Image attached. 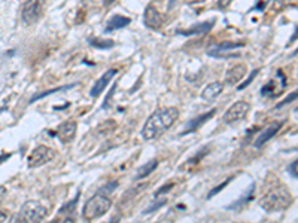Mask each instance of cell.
Wrapping results in <instances>:
<instances>
[{
  "instance_id": "cell-17",
  "label": "cell",
  "mask_w": 298,
  "mask_h": 223,
  "mask_svg": "<svg viewBox=\"0 0 298 223\" xmlns=\"http://www.w3.org/2000/svg\"><path fill=\"white\" fill-rule=\"evenodd\" d=\"M132 23V20L129 17H122V15H113L106 24V28L105 31L106 33H110L113 30H121V28H125L129 24Z\"/></svg>"
},
{
  "instance_id": "cell-9",
  "label": "cell",
  "mask_w": 298,
  "mask_h": 223,
  "mask_svg": "<svg viewBox=\"0 0 298 223\" xmlns=\"http://www.w3.org/2000/svg\"><path fill=\"white\" fill-rule=\"evenodd\" d=\"M282 125H283V122H271V124H269V127L257 136V140H255V143H253L255 147H257V149L263 147L269 140L273 139V137L280 131Z\"/></svg>"
},
{
  "instance_id": "cell-12",
  "label": "cell",
  "mask_w": 298,
  "mask_h": 223,
  "mask_svg": "<svg viewBox=\"0 0 298 223\" xmlns=\"http://www.w3.org/2000/svg\"><path fill=\"white\" fill-rule=\"evenodd\" d=\"M246 75V66L244 64H236L230 67L225 73V82L228 85H237Z\"/></svg>"
},
{
  "instance_id": "cell-29",
  "label": "cell",
  "mask_w": 298,
  "mask_h": 223,
  "mask_svg": "<svg viewBox=\"0 0 298 223\" xmlns=\"http://www.w3.org/2000/svg\"><path fill=\"white\" fill-rule=\"evenodd\" d=\"M115 2H116V0H103V5H105L106 8H109V6H112Z\"/></svg>"
},
{
  "instance_id": "cell-14",
  "label": "cell",
  "mask_w": 298,
  "mask_h": 223,
  "mask_svg": "<svg viewBox=\"0 0 298 223\" xmlns=\"http://www.w3.org/2000/svg\"><path fill=\"white\" fill-rule=\"evenodd\" d=\"M215 113H217V109H212L210 112H207V113H204V115H200L198 118H195V119H192L188 122V128L181 134V136H185V134H190V133H194V131H197L200 127H203V124H206L209 119H212L214 116H215Z\"/></svg>"
},
{
  "instance_id": "cell-8",
  "label": "cell",
  "mask_w": 298,
  "mask_h": 223,
  "mask_svg": "<svg viewBox=\"0 0 298 223\" xmlns=\"http://www.w3.org/2000/svg\"><path fill=\"white\" fill-rule=\"evenodd\" d=\"M143 23H145L146 27L155 30V31H160L164 27L163 15L158 12V9L154 5L146 6L145 14H143Z\"/></svg>"
},
{
  "instance_id": "cell-11",
  "label": "cell",
  "mask_w": 298,
  "mask_h": 223,
  "mask_svg": "<svg viewBox=\"0 0 298 223\" xmlns=\"http://www.w3.org/2000/svg\"><path fill=\"white\" fill-rule=\"evenodd\" d=\"M116 73H118V70H116V69H109L108 72H105V73H103V76H102V78H99V79L96 81V84L93 85V88L90 89V95H91L93 98L99 97V95H100V94L106 89L108 84L112 81V78H113Z\"/></svg>"
},
{
  "instance_id": "cell-24",
  "label": "cell",
  "mask_w": 298,
  "mask_h": 223,
  "mask_svg": "<svg viewBox=\"0 0 298 223\" xmlns=\"http://www.w3.org/2000/svg\"><path fill=\"white\" fill-rule=\"evenodd\" d=\"M231 180H233V179H231V177H228V179H227V180H225V182H224L222 185H219V186H217L215 189H212V191L209 192V195H207V199H210V198H214V196L217 195V194H218V192H219V191H222V189H224V188H225V186H227V185H228V183H230Z\"/></svg>"
},
{
  "instance_id": "cell-25",
  "label": "cell",
  "mask_w": 298,
  "mask_h": 223,
  "mask_svg": "<svg viewBox=\"0 0 298 223\" xmlns=\"http://www.w3.org/2000/svg\"><path fill=\"white\" fill-rule=\"evenodd\" d=\"M173 186H175V183H168V185H167V186H164V188H161V189H160V191H157V192H155V196L164 195V194H165V192H167V191H170V189H172V188H173Z\"/></svg>"
},
{
  "instance_id": "cell-32",
  "label": "cell",
  "mask_w": 298,
  "mask_h": 223,
  "mask_svg": "<svg viewBox=\"0 0 298 223\" xmlns=\"http://www.w3.org/2000/svg\"><path fill=\"white\" fill-rule=\"evenodd\" d=\"M295 112H298V107H297V109H295Z\"/></svg>"
},
{
  "instance_id": "cell-31",
  "label": "cell",
  "mask_w": 298,
  "mask_h": 223,
  "mask_svg": "<svg viewBox=\"0 0 298 223\" xmlns=\"http://www.w3.org/2000/svg\"><path fill=\"white\" fill-rule=\"evenodd\" d=\"M119 217H121L119 214H118L116 217H112V219L109 220V223H119Z\"/></svg>"
},
{
  "instance_id": "cell-1",
  "label": "cell",
  "mask_w": 298,
  "mask_h": 223,
  "mask_svg": "<svg viewBox=\"0 0 298 223\" xmlns=\"http://www.w3.org/2000/svg\"><path fill=\"white\" fill-rule=\"evenodd\" d=\"M179 119V109L161 107L154 112L145 122L142 128V136L145 140H157Z\"/></svg>"
},
{
  "instance_id": "cell-19",
  "label": "cell",
  "mask_w": 298,
  "mask_h": 223,
  "mask_svg": "<svg viewBox=\"0 0 298 223\" xmlns=\"http://www.w3.org/2000/svg\"><path fill=\"white\" fill-rule=\"evenodd\" d=\"M243 46L244 42H233V40H228V42L219 43V45H217V46L212 48V49H215V51H224V52H233V49L243 48Z\"/></svg>"
},
{
  "instance_id": "cell-16",
  "label": "cell",
  "mask_w": 298,
  "mask_h": 223,
  "mask_svg": "<svg viewBox=\"0 0 298 223\" xmlns=\"http://www.w3.org/2000/svg\"><path fill=\"white\" fill-rule=\"evenodd\" d=\"M222 91H224V84L222 82H212V84L206 85V88L201 91V98L204 101H212V100L217 98Z\"/></svg>"
},
{
  "instance_id": "cell-21",
  "label": "cell",
  "mask_w": 298,
  "mask_h": 223,
  "mask_svg": "<svg viewBox=\"0 0 298 223\" xmlns=\"http://www.w3.org/2000/svg\"><path fill=\"white\" fill-rule=\"evenodd\" d=\"M72 86H75V84L72 85H66V86H60V88H54V89H50V91H47V92H40V94H36L31 100H30V103H34L36 100H39V98H44V97H47V95H50V94H53V92H58V91H63V89H70Z\"/></svg>"
},
{
  "instance_id": "cell-2",
  "label": "cell",
  "mask_w": 298,
  "mask_h": 223,
  "mask_svg": "<svg viewBox=\"0 0 298 223\" xmlns=\"http://www.w3.org/2000/svg\"><path fill=\"white\" fill-rule=\"evenodd\" d=\"M291 202H292L291 194L283 185L273 186L270 191L266 192L263 198L260 199V205L269 213L286 210L291 205Z\"/></svg>"
},
{
  "instance_id": "cell-20",
  "label": "cell",
  "mask_w": 298,
  "mask_h": 223,
  "mask_svg": "<svg viewBox=\"0 0 298 223\" xmlns=\"http://www.w3.org/2000/svg\"><path fill=\"white\" fill-rule=\"evenodd\" d=\"M88 43H90L91 46L97 48V49H110V48H113V45H115L113 40H109V39H97V37L90 39Z\"/></svg>"
},
{
  "instance_id": "cell-23",
  "label": "cell",
  "mask_w": 298,
  "mask_h": 223,
  "mask_svg": "<svg viewBox=\"0 0 298 223\" xmlns=\"http://www.w3.org/2000/svg\"><path fill=\"white\" fill-rule=\"evenodd\" d=\"M258 73H260V69H257V70H252V73H250V75L247 76V79L244 81L243 84L239 85V88H237V89H239V91H242V89H244V88H246L247 85L250 84V82H252V81L255 79V76H257Z\"/></svg>"
},
{
  "instance_id": "cell-27",
  "label": "cell",
  "mask_w": 298,
  "mask_h": 223,
  "mask_svg": "<svg viewBox=\"0 0 298 223\" xmlns=\"http://www.w3.org/2000/svg\"><path fill=\"white\" fill-rule=\"evenodd\" d=\"M5 195H6V188L5 186H0V202L5 199Z\"/></svg>"
},
{
  "instance_id": "cell-3",
  "label": "cell",
  "mask_w": 298,
  "mask_h": 223,
  "mask_svg": "<svg viewBox=\"0 0 298 223\" xmlns=\"http://www.w3.org/2000/svg\"><path fill=\"white\" fill-rule=\"evenodd\" d=\"M110 207H112V199L109 196L103 195V194H96L85 202V205L82 208V217L87 222L97 220L108 213Z\"/></svg>"
},
{
  "instance_id": "cell-28",
  "label": "cell",
  "mask_w": 298,
  "mask_h": 223,
  "mask_svg": "<svg viewBox=\"0 0 298 223\" xmlns=\"http://www.w3.org/2000/svg\"><path fill=\"white\" fill-rule=\"evenodd\" d=\"M6 219H8V214H6L5 211H2V210H0V223H3Z\"/></svg>"
},
{
  "instance_id": "cell-6",
  "label": "cell",
  "mask_w": 298,
  "mask_h": 223,
  "mask_svg": "<svg viewBox=\"0 0 298 223\" xmlns=\"http://www.w3.org/2000/svg\"><path fill=\"white\" fill-rule=\"evenodd\" d=\"M55 156V152L48 147V146H37L34 147L30 155L27 156V165L28 168H37L48 164L50 161H53Z\"/></svg>"
},
{
  "instance_id": "cell-15",
  "label": "cell",
  "mask_w": 298,
  "mask_h": 223,
  "mask_svg": "<svg viewBox=\"0 0 298 223\" xmlns=\"http://www.w3.org/2000/svg\"><path fill=\"white\" fill-rule=\"evenodd\" d=\"M285 86H286V79H283V81L279 82V84H277L276 79H273L269 84H266L263 86L261 95H264V97H277V95L283 91Z\"/></svg>"
},
{
  "instance_id": "cell-26",
  "label": "cell",
  "mask_w": 298,
  "mask_h": 223,
  "mask_svg": "<svg viewBox=\"0 0 298 223\" xmlns=\"http://www.w3.org/2000/svg\"><path fill=\"white\" fill-rule=\"evenodd\" d=\"M233 0H218V8L219 9H227L231 5Z\"/></svg>"
},
{
  "instance_id": "cell-4",
  "label": "cell",
  "mask_w": 298,
  "mask_h": 223,
  "mask_svg": "<svg viewBox=\"0 0 298 223\" xmlns=\"http://www.w3.org/2000/svg\"><path fill=\"white\" fill-rule=\"evenodd\" d=\"M48 216V208L40 201H27L20 208L14 223H42Z\"/></svg>"
},
{
  "instance_id": "cell-30",
  "label": "cell",
  "mask_w": 298,
  "mask_h": 223,
  "mask_svg": "<svg viewBox=\"0 0 298 223\" xmlns=\"http://www.w3.org/2000/svg\"><path fill=\"white\" fill-rule=\"evenodd\" d=\"M11 158V153H8V155H3V156H0V162H5V161H8Z\"/></svg>"
},
{
  "instance_id": "cell-7",
  "label": "cell",
  "mask_w": 298,
  "mask_h": 223,
  "mask_svg": "<svg viewBox=\"0 0 298 223\" xmlns=\"http://www.w3.org/2000/svg\"><path fill=\"white\" fill-rule=\"evenodd\" d=\"M250 110V104L247 101H237L233 106H230L224 113V122L225 124H236L239 121H243Z\"/></svg>"
},
{
  "instance_id": "cell-5",
  "label": "cell",
  "mask_w": 298,
  "mask_h": 223,
  "mask_svg": "<svg viewBox=\"0 0 298 223\" xmlns=\"http://www.w3.org/2000/svg\"><path fill=\"white\" fill-rule=\"evenodd\" d=\"M45 0H27L21 8V20L26 26L36 24L44 12Z\"/></svg>"
},
{
  "instance_id": "cell-22",
  "label": "cell",
  "mask_w": 298,
  "mask_h": 223,
  "mask_svg": "<svg viewBox=\"0 0 298 223\" xmlns=\"http://www.w3.org/2000/svg\"><path fill=\"white\" fill-rule=\"evenodd\" d=\"M295 98H298V89H295L294 92H291L288 97H285V100H282L280 103H277V104H276V109H280V107H283V106H286V104L292 103Z\"/></svg>"
},
{
  "instance_id": "cell-13",
  "label": "cell",
  "mask_w": 298,
  "mask_h": 223,
  "mask_svg": "<svg viewBox=\"0 0 298 223\" xmlns=\"http://www.w3.org/2000/svg\"><path fill=\"white\" fill-rule=\"evenodd\" d=\"M215 26V20H210V21H204V23H200V24H195V26H191L190 28L187 30H179L178 34H182V36H195V34H204V33H209L212 28Z\"/></svg>"
},
{
  "instance_id": "cell-10",
  "label": "cell",
  "mask_w": 298,
  "mask_h": 223,
  "mask_svg": "<svg viewBox=\"0 0 298 223\" xmlns=\"http://www.w3.org/2000/svg\"><path fill=\"white\" fill-rule=\"evenodd\" d=\"M76 130H78L76 122H73V121L64 122L55 130V137H58L63 143H70L76 136Z\"/></svg>"
},
{
  "instance_id": "cell-18",
  "label": "cell",
  "mask_w": 298,
  "mask_h": 223,
  "mask_svg": "<svg viewBox=\"0 0 298 223\" xmlns=\"http://www.w3.org/2000/svg\"><path fill=\"white\" fill-rule=\"evenodd\" d=\"M158 167V161L157 159H151V161H148L145 165H142V167L137 170V174H136V179L137 180H140V179H145V177H148L152 171H155Z\"/></svg>"
}]
</instances>
